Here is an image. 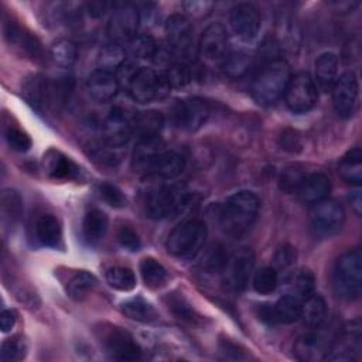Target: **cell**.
Listing matches in <instances>:
<instances>
[{"label":"cell","mask_w":362,"mask_h":362,"mask_svg":"<svg viewBox=\"0 0 362 362\" xmlns=\"http://www.w3.org/2000/svg\"><path fill=\"white\" fill-rule=\"evenodd\" d=\"M133 164L137 171L164 180L178 177L185 168L184 157L175 151L163 150L158 146V137L139 141Z\"/></svg>","instance_id":"6da1fadb"},{"label":"cell","mask_w":362,"mask_h":362,"mask_svg":"<svg viewBox=\"0 0 362 362\" xmlns=\"http://www.w3.org/2000/svg\"><path fill=\"white\" fill-rule=\"evenodd\" d=\"M260 201L252 191H238L232 194L221 208L219 225L225 233L239 238L245 235L256 222Z\"/></svg>","instance_id":"7a4b0ae2"},{"label":"cell","mask_w":362,"mask_h":362,"mask_svg":"<svg viewBox=\"0 0 362 362\" xmlns=\"http://www.w3.org/2000/svg\"><path fill=\"white\" fill-rule=\"evenodd\" d=\"M291 78L290 65L281 58L264 64L252 82V96L260 105H272L279 100Z\"/></svg>","instance_id":"3957f363"},{"label":"cell","mask_w":362,"mask_h":362,"mask_svg":"<svg viewBox=\"0 0 362 362\" xmlns=\"http://www.w3.org/2000/svg\"><path fill=\"white\" fill-rule=\"evenodd\" d=\"M206 225L201 219H188L177 226L168 233L165 240V247L168 253L180 259L194 257L204 246L206 239Z\"/></svg>","instance_id":"277c9868"},{"label":"cell","mask_w":362,"mask_h":362,"mask_svg":"<svg viewBox=\"0 0 362 362\" xmlns=\"http://www.w3.org/2000/svg\"><path fill=\"white\" fill-rule=\"evenodd\" d=\"M334 287L339 297L356 300L362 293V253L352 249L342 253L334 266Z\"/></svg>","instance_id":"5b68a950"},{"label":"cell","mask_w":362,"mask_h":362,"mask_svg":"<svg viewBox=\"0 0 362 362\" xmlns=\"http://www.w3.org/2000/svg\"><path fill=\"white\" fill-rule=\"evenodd\" d=\"M188 191L175 184H163L151 188L144 201L146 212L153 219H165L180 214L188 204Z\"/></svg>","instance_id":"8992f818"},{"label":"cell","mask_w":362,"mask_h":362,"mask_svg":"<svg viewBox=\"0 0 362 362\" xmlns=\"http://www.w3.org/2000/svg\"><path fill=\"white\" fill-rule=\"evenodd\" d=\"M126 89L133 100L148 103L151 100L164 99L170 93L171 85L164 72H156L150 68L140 66Z\"/></svg>","instance_id":"52a82bcc"},{"label":"cell","mask_w":362,"mask_h":362,"mask_svg":"<svg viewBox=\"0 0 362 362\" xmlns=\"http://www.w3.org/2000/svg\"><path fill=\"white\" fill-rule=\"evenodd\" d=\"M317 99V85L307 72H298L290 78L284 90V100L291 112L305 113L315 106Z\"/></svg>","instance_id":"ba28073f"},{"label":"cell","mask_w":362,"mask_h":362,"mask_svg":"<svg viewBox=\"0 0 362 362\" xmlns=\"http://www.w3.org/2000/svg\"><path fill=\"white\" fill-rule=\"evenodd\" d=\"M310 222L315 233L331 236L342 228L345 222V211L339 202L325 198L313 205L310 211Z\"/></svg>","instance_id":"9c48e42d"},{"label":"cell","mask_w":362,"mask_h":362,"mask_svg":"<svg viewBox=\"0 0 362 362\" xmlns=\"http://www.w3.org/2000/svg\"><path fill=\"white\" fill-rule=\"evenodd\" d=\"M140 24V11L130 4H122L117 7L107 24V35L113 44L129 42L136 37V31Z\"/></svg>","instance_id":"30bf717a"},{"label":"cell","mask_w":362,"mask_h":362,"mask_svg":"<svg viewBox=\"0 0 362 362\" xmlns=\"http://www.w3.org/2000/svg\"><path fill=\"white\" fill-rule=\"evenodd\" d=\"M255 267V252L250 247H240L238 249L225 264V279L226 283L233 290H243L253 273Z\"/></svg>","instance_id":"8fae6325"},{"label":"cell","mask_w":362,"mask_h":362,"mask_svg":"<svg viewBox=\"0 0 362 362\" xmlns=\"http://www.w3.org/2000/svg\"><path fill=\"white\" fill-rule=\"evenodd\" d=\"M332 102L337 113L346 119L355 113L358 105V78L354 72H345L332 86Z\"/></svg>","instance_id":"7c38bea8"},{"label":"cell","mask_w":362,"mask_h":362,"mask_svg":"<svg viewBox=\"0 0 362 362\" xmlns=\"http://www.w3.org/2000/svg\"><path fill=\"white\" fill-rule=\"evenodd\" d=\"M209 107L205 100L199 98H188L178 100L173 109L174 123L187 132L198 130L208 119Z\"/></svg>","instance_id":"4fadbf2b"},{"label":"cell","mask_w":362,"mask_h":362,"mask_svg":"<svg viewBox=\"0 0 362 362\" xmlns=\"http://www.w3.org/2000/svg\"><path fill=\"white\" fill-rule=\"evenodd\" d=\"M103 345L106 352L119 361H137L141 358V348L133 339V337L120 329L119 327H110L103 334Z\"/></svg>","instance_id":"5bb4252c"},{"label":"cell","mask_w":362,"mask_h":362,"mask_svg":"<svg viewBox=\"0 0 362 362\" xmlns=\"http://www.w3.org/2000/svg\"><path fill=\"white\" fill-rule=\"evenodd\" d=\"M168 47L178 55H188L194 42V30L189 20L181 14H173L164 25Z\"/></svg>","instance_id":"9a60e30c"},{"label":"cell","mask_w":362,"mask_h":362,"mask_svg":"<svg viewBox=\"0 0 362 362\" xmlns=\"http://www.w3.org/2000/svg\"><path fill=\"white\" fill-rule=\"evenodd\" d=\"M229 20L235 34L245 41L255 38L262 25V17L259 10L249 3L235 4L230 8Z\"/></svg>","instance_id":"2e32d148"},{"label":"cell","mask_w":362,"mask_h":362,"mask_svg":"<svg viewBox=\"0 0 362 362\" xmlns=\"http://www.w3.org/2000/svg\"><path fill=\"white\" fill-rule=\"evenodd\" d=\"M199 54L208 61H221L225 58L228 51V31L226 28L215 21L206 25L199 38Z\"/></svg>","instance_id":"e0dca14e"},{"label":"cell","mask_w":362,"mask_h":362,"mask_svg":"<svg viewBox=\"0 0 362 362\" xmlns=\"http://www.w3.org/2000/svg\"><path fill=\"white\" fill-rule=\"evenodd\" d=\"M4 38L10 47L20 51L21 54L33 59L42 58V48L38 38L33 33L21 27L17 21H13V20L6 21Z\"/></svg>","instance_id":"ac0fdd59"},{"label":"cell","mask_w":362,"mask_h":362,"mask_svg":"<svg viewBox=\"0 0 362 362\" xmlns=\"http://www.w3.org/2000/svg\"><path fill=\"white\" fill-rule=\"evenodd\" d=\"M23 95L25 100L38 112H47L54 105L52 82L42 75H33L24 82Z\"/></svg>","instance_id":"d6986e66"},{"label":"cell","mask_w":362,"mask_h":362,"mask_svg":"<svg viewBox=\"0 0 362 362\" xmlns=\"http://www.w3.org/2000/svg\"><path fill=\"white\" fill-rule=\"evenodd\" d=\"M133 124H130L124 112L120 109H112L103 122V141L115 148H122L130 139Z\"/></svg>","instance_id":"ffe728a7"},{"label":"cell","mask_w":362,"mask_h":362,"mask_svg":"<svg viewBox=\"0 0 362 362\" xmlns=\"http://www.w3.org/2000/svg\"><path fill=\"white\" fill-rule=\"evenodd\" d=\"M361 351V327L356 321V325L351 322V328H348L342 339H339L335 345L329 346L325 359L329 361H352L358 359V354Z\"/></svg>","instance_id":"44dd1931"},{"label":"cell","mask_w":362,"mask_h":362,"mask_svg":"<svg viewBox=\"0 0 362 362\" xmlns=\"http://www.w3.org/2000/svg\"><path fill=\"white\" fill-rule=\"evenodd\" d=\"M86 89L95 100L107 102L116 96L119 82L115 74L103 69H95L86 78Z\"/></svg>","instance_id":"7402d4cb"},{"label":"cell","mask_w":362,"mask_h":362,"mask_svg":"<svg viewBox=\"0 0 362 362\" xmlns=\"http://www.w3.org/2000/svg\"><path fill=\"white\" fill-rule=\"evenodd\" d=\"M42 167L47 175L52 180H75L79 174L78 165L57 150H48L44 154Z\"/></svg>","instance_id":"603a6c76"},{"label":"cell","mask_w":362,"mask_h":362,"mask_svg":"<svg viewBox=\"0 0 362 362\" xmlns=\"http://www.w3.org/2000/svg\"><path fill=\"white\" fill-rule=\"evenodd\" d=\"M331 191V181L322 173H313L305 175L300 188L297 189L298 198L301 202L314 205L328 197Z\"/></svg>","instance_id":"cb8c5ba5"},{"label":"cell","mask_w":362,"mask_h":362,"mask_svg":"<svg viewBox=\"0 0 362 362\" xmlns=\"http://www.w3.org/2000/svg\"><path fill=\"white\" fill-rule=\"evenodd\" d=\"M318 328H315V331L308 332L305 335H303L301 338H298V341L294 345V351L296 355L303 359V361H317V359H324L328 349H329V344L327 337L317 331Z\"/></svg>","instance_id":"d4e9b609"},{"label":"cell","mask_w":362,"mask_h":362,"mask_svg":"<svg viewBox=\"0 0 362 362\" xmlns=\"http://www.w3.org/2000/svg\"><path fill=\"white\" fill-rule=\"evenodd\" d=\"M35 239L48 247H58L62 242V228L52 214H42L34 223Z\"/></svg>","instance_id":"484cf974"},{"label":"cell","mask_w":362,"mask_h":362,"mask_svg":"<svg viewBox=\"0 0 362 362\" xmlns=\"http://www.w3.org/2000/svg\"><path fill=\"white\" fill-rule=\"evenodd\" d=\"M338 57L334 52H324L315 59V81L321 90L328 92L337 82Z\"/></svg>","instance_id":"4316f807"},{"label":"cell","mask_w":362,"mask_h":362,"mask_svg":"<svg viewBox=\"0 0 362 362\" xmlns=\"http://www.w3.org/2000/svg\"><path fill=\"white\" fill-rule=\"evenodd\" d=\"M164 124V117L157 110H146L139 113L133 122V132L140 140L157 139Z\"/></svg>","instance_id":"83f0119b"},{"label":"cell","mask_w":362,"mask_h":362,"mask_svg":"<svg viewBox=\"0 0 362 362\" xmlns=\"http://www.w3.org/2000/svg\"><path fill=\"white\" fill-rule=\"evenodd\" d=\"M107 216L100 209H89L82 221V235L88 243H98L107 230Z\"/></svg>","instance_id":"f1b7e54d"},{"label":"cell","mask_w":362,"mask_h":362,"mask_svg":"<svg viewBox=\"0 0 362 362\" xmlns=\"http://www.w3.org/2000/svg\"><path fill=\"white\" fill-rule=\"evenodd\" d=\"M304 325H307L310 329L320 328L322 322L327 318V304L325 300L320 294H311L305 298L301 307V315Z\"/></svg>","instance_id":"f546056e"},{"label":"cell","mask_w":362,"mask_h":362,"mask_svg":"<svg viewBox=\"0 0 362 362\" xmlns=\"http://www.w3.org/2000/svg\"><path fill=\"white\" fill-rule=\"evenodd\" d=\"M338 173L348 184L359 185L362 182V151L359 147H354L346 151L339 161Z\"/></svg>","instance_id":"4dcf8cb0"},{"label":"cell","mask_w":362,"mask_h":362,"mask_svg":"<svg viewBox=\"0 0 362 362\" xmlns=\"http://www.w3.org/2000/svg\"><path fill=\"white\" fill-rule=\"evenodd\" d=\"M120 311L130 320L139 322H153L158 318L156 308L143 297H132L120 304Z\"/></svg>","instance_id":"1f68e13d"},{"label":"cell","mask_w":362,"mask_h":362,"mask_svg":"<svg viewBox=\"0 0 362 362\" xmlns=\"http://www.w3.org/2000/svg\"><path fill=\"white\" fill-rule=\"evenodd\" d=\"M140 274L144 284L151 290L164 287L168 281V272L154 257H144L140 262Z\"/></svg>","instance_id":"d6a6232c"},{"label":"cell","mask_w":362,"mask_h":362,"mask_svg":"<svg viewBox=\"0 0 362 362\" xmlns=\"http://www.w3.org/2000/svg\"><path fill=\"white\" fill-rule=\"evenodd\" d=\"M301 307H303V303H301V300H300L298 297H296V296H293V294L283 296V297L279 298V301L273 305L276 322L291 324V322L300 320Z\"/></svg>","instance_id":"836d02e7"},{"label":"cell","mask_w":362,"mask_h":362,"mask_svg":"<svg viewBox=\"0 0 362 362\" xmlns=\"http://www.w3.org/2000/svg\"><path fill=\"white\" fill-rule=\"evenodd\" d=\"M98 284V279L89 272H78L68 283V294L71 298L81 301L88 297Z\"/></svg>","instance_id":"e575fe53"},{"label":"cell","mask_w":362,"mask_h":362,"mask_svg":"<svg viewBox=\"0 0 362 362\" xmlns=\"http://www.w3.org/2000/svg\"><path fill=\"white\" fill-rule=\"evenodd\" d=\"M23 199L14 189H4L1 192V218L10 225L17 223L23 215Z\"/></svg>","instance_id":"d590c367"},{"label":"cell","mask_w":362,"mask_h":362,"mask_svg":"<svg viewBox=\"0 0 362 362\" xmlns=\"http://www.w3.org/2000/svg\"><path fill=\"white\" fill-rule=\"evenodd\" d=\"M78 58V48L76 44L71 40H59L51 47V59L52 62L62 68H71Z\"/></svg>","instance_id":"8d00e7d4"},{"label":"cell","mask_w":362,"mask_h":362,"mask_svg":"<svg viewBox=\"0 0 362 362\" xmlns=\"http://www.w3.org/2000/svg\"><path fill=\"white\" fill-rule=\"evenodd\" d=\"M126 61V51L119 44H109L105 45L98 57L99 69L107 71V72H116L120 65Z\"/></svg>","instance_id":"74e56055"},{"label":"cell","mask_w":362,"mask_h":362,"mask_svg":"<svg viewBox=\"0 0 362 362\" xmlns=\"http://www.w3.org/2000/svg\"><path fill=\"white\" fill-rule=\"evenodd\" d=\"M106 281L110 287L119 291H130L136 287V276L132 269L113 266L106 272Z\"/></svg>","instance_id":"f35d334b"},{"label":"cell","mask_w":362,"mask_h":362,"mask_svg":"<svg viewBox=\"0 0 362 362\" xmlns=\"http://www.w3.org/2000/svg\"><path fill=\"white\" fill-rule=\"evenodd\" d=\"M158 49V44L153 37L147 34H140L133 37L127 42V51L133 58L139 59H153Z\"/></svg>","instance_id":"ab89813d"},{"label":"cell","mask_w":362,"mask_h":362,"mask_svg":"<svg viewBox=\"0 0 362 362\" xmlns=\"http://www.w3.org/2000/svg\"><path fill=\"white\" fill-rule=\"evenodd\" d=\"M165 303L168 305V308L182 321L195 324L199 320V315L195 313V310L192 308V305L187 301V298L181 294L177 293H171L167 296Z\"/></svg>","instance_id":"60d3db41"},{"label":"cell","mask_w":362,"mask_h":362,"mask_svg":"<svg viewBox=\"0 0 362 362\" xmlns=\"http://www.w3.org/2000/svg\"><path fill=\"white\" fill-rule=\"evenodd\" d=\"M226 262L228 256L225 253L223 246L219 243H214L205 250L201 260V267L208 273H216L225 269Z\"/></svg>","instance_id":"b9f144b4"},{"label":"cell","mask_w":362,"mask_h":362,"mask_svg":"<svg viewBox=\"0 0 362 362\" xmlns=\"http://www.w3.org/2000/svg\"><path fill=\"white\" fill-rule=\"evenodd\" d=\"M279 274L274 267H262L253 274V288L259 294H270L276 290Z\"/></svg>","instance_id":"7bdbcfd3"},{"label":"cell","mask_w":362,"mask_h":362,"mask_svg":"<svg viewBox=\"0 0 362 362\" xmlns=\"http://www.w3.org/2000/svg\"><path fill=\"white\" fill-rule=\"evenodd\" d=\"M314 287H315V279L314 274L307 270L303 269L300 272L296 273V276L293 277V296L301 298H307L314 293Z\"/></svg>","instance_id":"ee69618b"},{"label":"cell","mask_w":362,"mask_h":362,"mask_svg":"<svg viewBox=\"0 0 362 362\" xmlns=\"http://www.w3.org/2000/svg\"><path fill=\"white\" fill-rule=\"evenodd\" d=\"M99 197L112 208H123L127 204V198L123 191L110 182H102L98 185Z\"/></svg>","instance_id":"f6af8a7d"},{"label":"cell","mask_w":362,"mask_h":362,"mask_svg":"<svg viewBox=\"0 0 362 362\" xmlns=\"http://www.w3.org/2000/svg\"><path fill=\"white\" fill-rule=\"evenodd\" d=\"M4 139L13 150L20 153H24L31 147L30 136L25 132H23L20 127H16L11 124L4 127Z\"/></svg>","instance_id":"bcb514c9"},{"label":"cell","mask_w":362,"mask_h":362,"mask_svg":"<svg viewBox=\"0 0 362 362\" xmlns=\"http://www.w3.org/2000/svg\"><path fill=\"white\" fill-rule=\"evenodd\" d=\"M27 354V345L25 342L18 338H8L1 344V352L0 358L1 361H21Z\"/></svg>","instance_id":"7dc6e473"},{"label":"cell","mask_w":362,"mask_h":362,"mask_svg":"<svg viewBox=\"0 0 362 362\" xmlns=\"http://www.w3.org/2000/svg\"><path fill=\"white\" fill-rule=\"evenodd\" d=\"M304 178H305V174L303 170H300L297 167H288L280 175V181H279L280 189L287 194L297 192V189L300 188Z\"/></svg>","instance_id":"c3c4849f"},{"label":"cell","mask_w":362,"mask_h":362,"mask_svg":"<svg viewBox=\"0 0 362 362\" xmlns=\"http://www.w3.org/2000/svg\"><path fill=\"white\" fill-rule=\"evenodd\" d=\"M171 88H182L191 81V71L185 64H171L168 69L164 72Z\"/></svg>","instance_id":"681fc988"},{"label":"cell","mask_w":362,"mask_h":362,"mask_svg":"<svg viewBox=\"0 0 362 362\" xmlns=\"http://www.w3.org/2000/svg\"><path fill=\"white\" fill-rule=\"evenodd\" d=\"M116 238H117V242L120 243V246L124 247L126 250L137 252L141 247V240H140L137 232L129 225L119 226Z\"/></svg>","instance_id":"f907efd6"},{"label":"cell","mask_w":362,"mask_h":362,"mask_svg":"<svg viewBox=\"0 0 362 362\" xmlns=\"http://www.w3.org/2000/svg\"><path fill=\"white\" fill-rule=\"evenodd\" d=\"M249 66V58L245 54H235L230 55L225 62V71L230 76L242 75Z\"/></svg>","instance_id":"816d5d0a"},{"label":"cell","mask_w":362,"mask_h":362,"mask_svg":"<svg viewBox=\"0 0 362 362\" xmlns=\"http://www.w3.org/2000/svg\"><path fill=\"white\" fill-rule=\"evenodd\" d=\"M296 249L291 245L280 246L274 253V264L279 269H286L296 262Z\"/></svg>","instance_id":"f5cc1de1"},{"label":"cell","mask_w":362,"mask_h":362,"mask_svg":"<svg viewBox=\"0 0 362 362\" xmlns=\"http://www.w3.org/2000/svg\"><path fill=\"white\" fill-rule=\"evenodd\" d=\"M281 146L284 150L288 151H297L301 148V140L300 136L293 130H286L281 134Z\"/></svg>","instance_id":"db71d44e"},{"label":"cell","mask_w":362,"mask_h":362,"mask_svg":"<svg viewBox=\"0 0 362 362\" xmlns=\"http://www.w3.org/2000/svg\"><path fill=\"white\" fill-rule=\"evenodd\" d=\"M184 7L187 11H189L192 14H205V13L211 11V8L214 7V3H211V1H187V3H184Z\"/></svg>","instance_id":"11a10c76"},{"label":"cell","mask_w":362,"mask_h":362,"mask_svg":"<svg viewBox=\"0 0 362 362\" xmlns=\"http://www.w3.org/2000/svg\"><path fill=\"white\" fill-rule=\"evenodd\" d=\"M16 321H17V313L14 310H4V311H1L0 327H1L3 332L10 331L16 325Z\"/></svg>","instance_id":"9f6ffc18"},{"label":"cell","mask_w":362,"mask_h":362,"mask_svg":"<svg viewBox=\"0 0 362 362\" xmlns=\"http://www.w3.org/2000/svg\"><path fill=\"white\" fill-rule=\"evenodd\" d=\"M107 7H109V3H105V1H90L86 4L88 13L95 18L102 17L107 11Z\"/></svg>","instance_id":"6f0895ef"},{"label":"cell","mask_w":362,"mask_h":362,"mask_svg":"<svg viewBox=\"0 0 362 362\" xmlns=\"http://www.w3.org/2000/svg\"><path fill=\"white\" fill-rule=\"evenodd\" d=\"M351 204H352L354 211L356 212V215H361V209H362L361 191H355V192H354V195H351Z\"/></svg>","instance_id":"680465c9"}]
</instances>
